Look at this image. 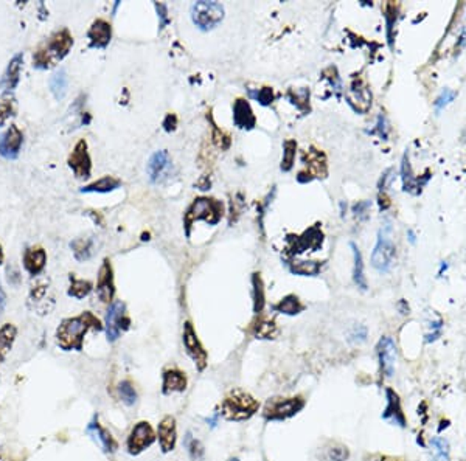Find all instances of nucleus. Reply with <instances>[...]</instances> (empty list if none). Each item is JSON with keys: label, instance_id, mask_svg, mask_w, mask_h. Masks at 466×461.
I'll list each match as a JSON object with an SVG mask.
<instances>
[{"label": "nucleus", "instance_id": "nucleus-5", "mask_svg": "<svg viewBox=\"0 0 466 461\" xmlns=\"http://www.w3.org/2000/svg\"><path fill=\"white\" fill-rule=\"evenodd\" d=\"M155 440H157V435H155L153 425L148 421H139L134 424V427L131 429L128 438H126V451L132 457H137V455L148 451Z\"/></svg>", "mask_w": 466, "mask_h": 461}, {"label": "nucleus", "instance_id": "nucleus-3", "mask_svg": "<svg viewBox=\"0 0 466 461\" xmlns=\"http://www.w3.org/2000/svg\"><path fill=\"white\" fill-rule=\"evenodd\" d=\"M260 412V402L249 391L243 388H232L227 391L221 402L220 414L226 421L244 423Z\"/></svg>", "mask_w": 466, "mask_h": 461}, {"label": "nucleus", "instance_id": "nucleus-33", "mask_svg": "<svg viewBox=\"0 0 466 461\" xmlns=\"http://www.w3.org/2000/svg\"><path fill=\"white\" fill-rule=\"evenodd\" d=\"M350 246H352L353 255H354V270H353L354 283L361 291H365L367 289V280H365V275H364V263H362V255H361L358 247H356L353 243Z\"/></svg>", "mask_w": 466, "mask_h": 461}, {"label": "nucleus", "instance_id": "nucleus-45", "mask_svg": "<svg viewBox=\"0 0 466 461\" xmlns=\"http://www.w3.org/2000/svg\"><path fill=\"white\" fill-rule=\"evenodd\" d=\"M7 274H8L7 278H8V283H10V285H13V286H17V285H19V281H21V275H19V272H17L16 269H13V267H8Z\"/></svg>", "mask_w": 466, "mask_h": 461}, {"label": "nucleus", "instance_id": "nucleus-4", "mask_svg": "<svg viewBox=\"0 0 466 461\" xmlns=\"http://www.w3.org/2000/svg\"><path fill=\"white\" fill-rule=\"evenodd\" d=\"M305 406H307V401L300 395L274 396L264 402L261 417L266 423H283L300 413Z\"/></svg>", "mask_w": 466, "mask_h": 461}, {"label": "nucleus", "instance_id": "nucleus-30", "mask_svg": "<svg viewBox=\"0 0 466 461\" xmlns=\"http://www.w3.org/2000/svg\"><path fill=\"white\" fill-rule=\"evenodd\" d=\"M67 73L64 68H61V70H57L53 77L50 78V90L56 100H62V98L66 96V92H67Z\"/></svg>", "mask_w": 466, "mask_h": 461}, {"label": "nucleus", "instance_id": "nucleus-9", "mask_svg": "<svg viewBox=\"0 0 466 461\" xmlns=\"http://www.w3.org/2000/svg\"><path fill=\"white\" fill-rule=\"evenodd\" d=\"M183 347H185L187 354L190 356V359L194 362V367H196V370L199 373H203L207 365H209V354H207V351L204 350L203 343L199 342L198 339V334L194 331L193 325L187 321L185 326H183Z\"/></svg>", "mask_w": 466, "mask_h": 461}, {"label": "nucleus", "instance_id": "nucleus-7", "mask_svg": "<svg viewBox=\"0 0 466 461\" xmlns=\"http://www.w3.org/2000/svg\"><path fill=\"white\" fill-rule=\"evenodd\" d=\"M106 336L109 342H115L118 340L122 332L129 330L131 320L129 317L126 315V306L122 300H117V302H112L111 306H109L106 313Z\"/></svg>", "mask_w": 466, "mask_h": 461}, {"label": "nucleus", "instance_id": "nucleus-37", "mask_svg": "<svg viewBox=\"0 0 466 461\" xmlns=\"http://www.w3.org/2000/svg\"><path fill=\"white\" fill-rule=\"evenodd\" d=\"M252 283H254V311H255V314H260L263 308H264V303H266V300H264L263 283H261V278L258 276V274L254 275V280H252Z\"/></svg>", "mask_w": 466, "mask_h": 461}, {"label": "nucleus", "instance_id": "nucleus-42", "mask_svg": "<svg viewBox=\"0 0 466 461\" xmlns=\"http://www.w3.org/2000/svg\"><path fill=\"white\" fill-rule=\"evenodd\" d=\"M441 328H443V324L440 320L432 321V324H430V332L426 336V342L428 343L435 342V340L441 336Z\"/></svg>", "mask_w": 466, "mask_h": 461}, {"label": "nucleus", "instance_id": "nucleus-34", "mask_svg": "<svg viewBox=\"0 0 466 461\" xmlns=\"http://www.w3.org/2000/svg\"><path fill=\"white\" fill-rule=\"evenodd\" d=\"M118 396H120V399H122V402L125 406H128V407H132V406H135L137 404V399H139V395H137V390L134 387V384L131 382V380H122V382L118 384Z\"/></svg>", "mask_w": 466, "mask_h": 461}, {"label": "nucleus", "instance_id": "nucleus-29", "mask_svg": "<svg viewBox=\"0 0 466 461\" xmlns=\"http://www.w3.org/2000/svg\"><path fill=\"white\" fill-rule=\"evenodd\" d=\"M70 247L78 261H88L92 256V253H94V241L88 238H78L72 241Z\"/></svg>", "mask_w": 466, "mask_h": 461}, {"label": "nucleus", "instance_id": "nucleus-46", "mask_svg": "<svg viewBox=\"0 0 466 461\" xmlns=\"http://www.w3.org/2000/svg\"><path fill=\"white\" fill-rule=\"evenodd\" d=\"M368 207H370V204H368V202H362V204H358V205H356V207H354L356 216L367 218V210H368Z\"/></svg>", "mask_w": 466, "mask_h": 461}, {"label": "nucleus", "instance_id": "nucleus-15", "mask_svg": "<svg viewBox=\"0 0 466 461\" xmlns=\"http://www.w3.org/2000/svg\"><path fill=\"white\" fill-rule=\"evenodd\" d=\"M222 215V205L220 202L210 199H198L196 202L192 205V209L188 211L187 222L190 224L193 219H207V221L215 224L218 219Z\"/></svg>", "mask_w": 466, "mask_h": 461}, {"label": "nucleus", "instance_id": "nucleus-2", "mask_svg": "<svg viewBox=\"0 0 466 461\" xmlns=\"http://www.w3.org/2000/svg\"><path fill=\"white\" fill-rule=\"evenodd\" d=\"M73 47V36L67 28H62L60 31H55L53 34L45 39L33 53V67L38 70H47L53 67L57 62L64 60L68 55V51Z\"/></svg>", "mask_w": 466, "mask_h": 461}, {"label": "nucleus", "instance_id": "nucleus-20", "mask_svg": "<svg viewBox=\"0 0 466 461\" xmlns=\"http://www.w3.org/2000/svg\"><path fill=\"white\" fill-rule=\"evenodd\" d=\"M187 387L188 379L179 368H168L162 373V395L170 396L172 393H183Z\"/></svg>", "mask_w": 466, "mask_h": 461}, {"label": "nucleus", "instance_id": "nucleus-28", "mask_svg": "<svg viewBox=\"0 0 466 461\" xmlns=\"http://www.w3.org/2000/svg\"><path fill=\"white\" fill-rule=\"evenodd\" d=\"M252 334L255 339H275L279 334V328L272 320L260 319L252 326Z\"/></svg>", "mask_w": 466, "mask_h": 461}, {"label": "nucleus", "instance_id": "nucleus-36", "mask_svg": "<svg viewBox=\"0 0 466 461\" xmlns=\"http://www.w3.org/2000/svg\"><path fill=\"white\" fill-rule=\"evenodd\" d=\"M16 115V98L11 94H3L0 96V126L7 123L10 117Z\"/></svg>", "mask_w": 466, "mask_h": 461}, {"label": "nucleus", "instance_id": "nucleus-12", "mask_svg": "<svg viewBox=\"0 0 466 461\" xmlns=\"http://www.w3.org/2000/svg\"><path fill=\"white\" fill-rule=\"evenodd\" d=\"M86 434L89 435L90 440L94 441L95 445L99 446L106 455H112L117 452V449H118L117 440L112 436L111 432H109L106 427H103L101 423L99 421V417H95L88 424V427H86Z\"/></svg>", "mask_w": 466, "mask_h": 461}, {"label": "nucleus", "instance_id": "nucleus-23", "mask_svg": "<svg viewBox=\"0 0 466 461\" xmlns=\"http://www.w3.org/2000/svg\"><path fill=\"white\" fill-rule=\"evenodd\" d=\"M17 328L13 324H5L0 326V364H3L11 348L16 342Z\"/></svg>", "mask_w": 466, "mask_h": 461}, {"label": "nucleus", "instance_id": "nucleus-22", "mask_svg": "<svg viewBox=\"0 0 466 461\" xmlns=\"http://www.w3.org/2000/svg\"><path fill=\"white\" fill-rule=\"evenodd\" d=\"M112 28L105 19H96L88 31L90 49H106L111 42Z\"/></svg>", "mask_w": 466, "mask_h": 461}, {"label": "nucleus", "instance_id": "nucleus-44", "mask_svg": "<svg viewBox=\"0 0 466 461\" xmlns=\"http://www.w3.org/2000/svg\"><path fill=\"white\" fill-rule=\"evenodd\" d=\"M257 98H258V101L261 103V105H269L270 101H272V90L270 89H263L260 94H257Z\"/></svg>", "mask_w": 466, "mask_h": 461}, {"label": "nucleus", "instance_id": "nucleus-10", "mask_svg": "<svg viewBox=\"0 0 466 461\" xmlns=\"http://www.w3.org/2000/svg\"><path fill=\"white\" fill-rule=\"evenodd\" d=\"M376 353H378L379 373H381V378L390 379L395 374V365H396V345L393 342V339L389 336H384L378 342Z\"/></svg>", "mask_w": 466, "mask_h": 461}, {"label": "nucleus", "instance_id": "nucleus-47", "mask_svg": "<svg viewBox=\"0 0 466 461\" xmlns=\"http://www.w3.org/2000/svg\"><path fill=\"white\" fill-rule=\"evenodd\" d=\"M155 8H157V11H160V17H162V24H160V28H164V25L166 24V7L162 3H155Z\"/></svg>", "mask_w": 466, "mask_h": 461}, {"label": "nucleus", "instance_id": "nucleus-41", "mask_svg": "<svg viewBox=\"0 0 466 461\" xmlns=\"http://www.w3.org/2000/svg\"><path fill=\"white\" fill-rule=\"evenodd\" d=\"M452 100H454V92L445 89L441 92V95L435 100V107L440 111V109H443L446 105H450Z\"/></svg>", "mask_w": 466, "mask_h": 461}, {"label": "nucleus", "instance_id": "nucleus-27", "mask_svg": "<svg viewBox=\"0 0 466 461\" xmlns=\"http://www.w3.org/2000/svg\"><path fill=\"white\" fill-rule=\"evenodd\" d=\"M94 289V285L90 283L89 280H81L77 278V276L70 275V287H68L67 295L77 300H81L84 297H88L89 293Z\"/></svg>", "mask_w": 466, "mask_h": 461}, {"label": "nucleus", "instance_id": "nucleus-49", "mask_svg": "<svg viewBox=\"0 0 466 461\" xmlns=\"http://www.w3.org/2000/svg\"><path fill=\"white\" fill-rule=\"evenodd\" d=\"M220 417H221L220 412H216L215 414H213L211 418H207V423H209V424L211 425V427H215V425L218 424V419H220Z\"/></svg>", "mask_w": 466, "mask_h": 461}, {"label": "nucleus", "instance_id": "nucleus-19", "mask_svg": "<svg viewBox=\"0 0 466 461\" xmlns=\"http://www.w3.org/2000/svg\"><path fill=\"white\" fill-rule=\"evenodd\" d=\"M22 64H24V53H17L11 57L2 78H0V89L11 94L19 85Z\"/></svg>", "mask_w": 466, "mask_h": 461}, {"label": "nucleus", "instance_id": "nucleus-16", "mask_svg": "<svg viewBox=\"0 0 466 461\" xmlns=\"http://www.w3.org/2000/svg\"><path fill=\"white\" fill-rule=\"evenodd\" d=\"M96 295L101 300V303H112L115 295V285H114V270L111 261L105 259L103 266L99 272V281H96Z\"/></svg>", "mask_w": 466, "mask_h": 461}, {"label": "nucleus", "instance_id": "nucleus-32", "mask_svg": "<svg viewBox=\"0 0 466 461\" xmlns=\"http://www.w3.org/2000/svg\"><path fill=\"white\" fill-rule=\"evenodd\" d=\"M303 309L305 306L296 295H287L274 306V311H277V313H281V314H286V315L300 314Z\"/></svg>", "mask_w": 466, "mask_h": 461}, {"label": "nucleus", "instance_id": "nucleus-35", "mask_svg": "<svg viewBox=\"0 0 466 461\" xmlns=\"http://www.w3.org/2000/svg\"><path fill=\"white\" fill-rule=\"evenodd\" d=\"M348 100H350V103H352V105H354L356 100H359V101H358V106H356V109H359V111H367L368 106H370L372 95L368 94L367 88H364V85H359V84H358V88H356V85H353L352 90H350Z\"/></svg>", "mask_w": 466, "mask_h": 461}, {"label": "nucleus", "instance_id": "nucleus-24", "mask_svg": "<svg viewBox=\"0 0 466 461\" xmlns=\"http://www.w3.org/2000/svg\"><path fill=\"white\" fill-rule=\"evenodd\" d=\"M233 120L237 126L240 128H254L255 126V117L254 114H252V109L249 106V103H246L244 100H238L235 103V107H233Z\"/></svg>", "mask_w": 466, "mask_h": 461}, {"label": "nucleus", "instance_id": "nucleus-25", "mask_svg": "<svg viewBox=\"0 0 466 461\" xmlns=\"http://www.w3.org/2000/svg\"><path fill=\"white\" fill-rule=\"evenodd\" d=\"M120 185H122V181H118V179L112 176H105L99 179V181H95L94 183H90V185L83 187L81 193H109L117 189Z\"/></svg>", "mask_w": 466, "mask_h": 461}, {"label": "nucleus", "instance_id": "nucleus-18", "mask_svg": "<svg viewBox=\"0 0 466 461\" xmlns=\"http://www.w3.org/2000/svg\"><path fill=\"white\" fill-rule=\"evenodd\" d=\"M171 171V162L166 151H157L151 155L149 162L146 165V172L149 181L153 183L162 182L164 179L168 177Z\"/></svg>", "mask_w": 466, "mask_h": 461}, {"label": "nucleus", "instance_id": "nucleus-38", "mask_svg": "<svg viewBox=\"0 0 466 461\" xmlns=\"http://www.w3.org/2000/svg\"><path fill=\"white\" fill-rule=\"evenodd\" d=\"M291 270L298 275H315L320 270L318 261H297L291 266Z\"/></svg>", "mask_w": 466, "mask_h": 461}, {"label": "nucleus", "instance_id": "nucleus-8", "mask_svg": "<svg viewBox=\"0 0 466 461\" xmlns=\"http://www.w3.org/2000/svg\"><path fill=\"white\" fill-rule=\"evenodd\" d=\"M390 227H385V230L379 232L378 243L375 246V250L372 253V264L373 267L379 270L381 274L389 272L392 267L393 256H395V246L389 236Z\"/></svg>", "mask_w": 466, "mask_h": 461}, {"label": "nucleus", "instance_id": "nucleus-26", "mask_svg": "<svg viewBox=\"0 0 466 461\" xmlns=\"http://www.w3.org/2000/svg\"><path fill=\"white\" fill-rule=\"evenodd\" d=\"M429 443L432 447L430 461H451V445L445 436H432Z\"/></svg>", "mask_w": 466, "mask_h": 461}, {"label": "nucleus", "instance_id": "nucleus-13", "mask_svg": "<svg viewBox=\"0 0 466 461\" xmlns=\"http://www.w3.org/2000/svg\"><path fill=\"white\" fill-rule=\"evenodd\" d=\"M22 145H24V134L16 124H10L8 129L0 135V157L16 160L19 157Z\"/></svg>", "mask_w": 466, "mask_h": 461}, {"label": "nucleus", "instance_id": "nucleus-14", "mask_svg": "<svg viewBox=\"0 0 466 461\" xmlns=\"http://www.w3.org/2000/svg\"><path fill=\"white\" fill-rule=\"evenodd\" d=\"M159 440V446L162 453H170L176 449L177 445V423L176 418L172 414H166L157 425V432H155Z\"/></svg>", "mask_w": 466, "mask_h": 461}, {"label": "nucleus", "instance_id": "nucleus-11", "mask_svg": "<svg viewBox=\"0 0 466 461\" xmlns=\"http://www.w3.org/2000/svg\"><path fill=\"white\" fill-rule=\"evenodd\" d=\"M68 166L73 171V174L78 179H88L90 177V170H92V160L88 148V142L79 140L77 145H75L73 151L68 155L67 160Z\"/></svg>", "mask_w": 466, "mask_h": 461}, {"label": "nucleus", "instance_id": "nucleus-21", "mask_svg": "<svg viewBox=\"0 0 466 461\" xmlns=\"http://www.w3.org/2000/svg\"><path fill=\"white\" fill-rule=\"evenodd\" d=\"M22 264L31 276H38L47 266V252L39 246L28 247L22 256Z\"/></svg>", "mask_w": 466, "mask_h": 461}, {"label": "nucleus", "instance_id": "nucleus-48", "mask_svg": "<svg viewBox=\"0 0 466 461\" xmlns=\"http://www.w3.org/2000/svg\"><path fill=\"white\" fill-rule=\"evenodd\" d=\"M5 308H7V293H5L3 287L0 286V313H3Z\"/></svg>", "mask_w": 466, "mask_h": 461}, {"label": "nucleus", "instance_id": "nucleus-39", "mask_svg": "<svg viewBox=\"0 0 466 461\" xmlns=\"http://www.w3.org/2000/svg\"><path fill=\"white\" fill-rule=\"evenodd\" d=\"M296 142L292 140H287L285 143V151H283V163H281V170L283 171H289L292 168V163H294V157H296Z\"/></svg>", "mask_w": 466, "mask_h": 461}, {"label": "nucleus", "instance_id": "nucleus-50", "mask_svg": "<svg viewBox=\"0 0 466 461\" xmlns=\"http://www.w3.org/2000/svg\"><path fill=\"white\" fill-rule=\"evenodd\" d=\"M3 461H27V453L17 455V457H7Z\"/></svg>", "mask_w": 466, "mask_h": 461}, {"label": "nucleus", "instance_id": "nucleus-1", "mask_svg": "<svg viewBox=\"0 0 466 461\" xmlns=\"http://www.w3.org/2000/svg\"><path fill=\"white\" fill-rule=\"evenodd\" d=\"M90 330L101 331L103 325L99 317L89 313V311L64 319L56 330L55 337L57 347L62 351H83L84 337Z\"/></svg>", "mask_w": 466, "mask_h": 461}, {"label": "nucleus", "instance_id": "nucleus-17", "mask_svg": "<svg viewBox=\"0 0 466 461\" xmlns=\"http://www.w3.org/2000/svg\"><path fill=\"white\" fill-rule=\"evenodd\" d=\"M385 397H387V406L383 413V419L387 421L392 425H398V427H406V414L402 412L401 401L398 393L393 388L385 390Z\"/></svg>", "mask_w": 466, "mask_h": 461}, {"label": "nucleus", "instance_id": "nucleus-31", "mask_svg": "<svg viewBox=\"0 0 466 461\" xmlns=\"http://www.w3.org/2000/svg\"><path fill=\"white\" fill-rule=\"evenodd\" d=\"M183 447L187 449L190 458L193 461L204 460L205 449L203 446V443H200L196 436H193L192 432H187L185 438H183Z\"/></svg>", "mask_w": 466, "mask_h": 461}, {"label": "nucleus", "instance_id": "nucleus-51", "mask_svg": "<svg viewBox=\"0 0 466 461\" xmlns=\"http://www.w3.org/2000/svg\"><path fill=\"white\" fill-rule=\"evenodd\" d=\"M3 261H5V253H3V247H2V244H0V266H2Z\"/></svg>", "mask_w": 466, "mask_h": 461}, {"label": "nucleus", "instance_id": "nucleus-52", "mask_svg": "<svg viewBox=\"0 0 466 461\" xmlns=\"http://www.w3.org/2000/svg\"><path fill=\"white\" fill-rule=\"evenodd\" d=\"M227 461H240V458H237V457H232V458H229Z\"/></svg>", "mask_w": 466, "mask_h": 461}, {"label": "nucleus", "instance_id": "nucleus-6", "mask_svg": "<svg viewBox=\"0 0 466 461\" xmlns=\"http://www.w3.org/2000/svg\"><path fill=\"white\" fill-rule=\"evenodd\" d=\"M192 19L200 30H211L224 19V7L218 2H196L192 7Z\"/></svg>", "mask_w": 466, "mask_h": 461}, {"label": "nucleus", "instance_id": "nucleus-53", "mask_svg": "<svg viewBox=\"0 0 466 461\" xmlns=\"http://www.w3.org/2000/svg\"><path fill=\"white\" fill-rule=\"evenodd\" d=\"M0 460H2V451H0Z\"/></svg>", "mask_w": 466, "mask_h": 461}, {"label": "nucleus", "instance_id": "nucleus-40", "mask_svg": "<svg viewBox=\"0 0 466 461\" xmlns=\"http://www.w3.org/2000/svg\"><path fill=\"white\" fill-rule=\"evenodd\" d=\"M350 457V451L345 446L336 445L331 446L326 452V460L328 461H347Z\"/></svg>", "mask_w": 466, "mask_h": 461}, {"label": "nucleus", "instance_id": "nucleus-43", "mask_svg": "<svg viewBox=\"0 0 466 461\" xmlns=\"http://www.w3.org/2000/svg\"><path fill=\"white\" fill-rule=\"evenodd\" d=\"M350 337H352L353 342H364V340L367 339V328L365 326H356L354 330L352 331V334H350Z\"/></svg>", "mask_w": 466, "mask_h": 461}]
</instances>
